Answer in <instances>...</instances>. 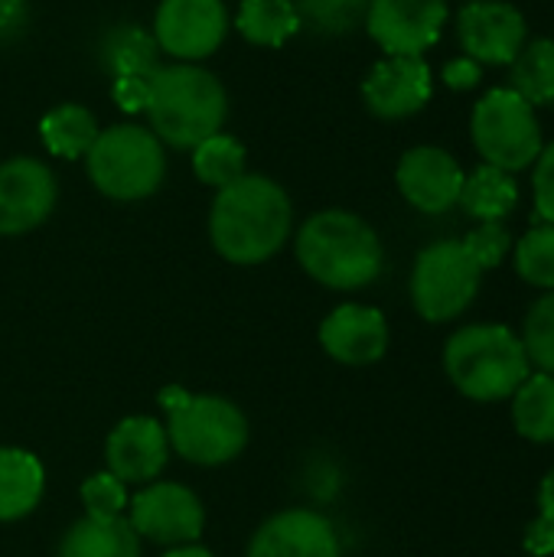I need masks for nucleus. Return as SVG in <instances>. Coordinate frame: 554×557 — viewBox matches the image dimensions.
I'll use <instances>...</instances> for the list:
<instances>
[{"mask_svg":"<svg viewBox=\"0 0 554 557\" xmlns=\"http://www.w3.org/2000/svg\"><path fill=\"white\" fill-rule=\"evenodd\" d=\"M532 189H535V219L554 225V144L542 147L535 160Z\"/></svg>","mask_w":554,"mask_h":557,"instance_id":"33","label":"nucleus"},{"mask_svg":"<svg viewBox=\"0 0 554 557\" xmlns=\"http://www.w3.org/2000/svg\"><path fill=\"white\" fill-rule=\"evenodd\" d=\"M137 539L157 545H193L202 535L206 512L193 490L180 483H150L131 503V519Z\"/></svg>","mask_w":554,"mask_h":557,"instance_id":"10","label":"nucleus"},{"mask_svg":"<svg viewBox=\"0 0 554 557\" xmlns=\"http://www.w3.org/2000/svg\"><path fill=\"white\" fill-rule=\"evenodd\" d=\"M539 509H542V519L539 522L554 535V470L542 480V486H539Z\"/></svg>","mask_w":554,"mask_h":557,"instance_id":"37","label":"nucleus"},{"mask_svg":"<svg viewBox=\"0 0 554 557\" xmlns=\"http://www.w3.org/2000/svg\"><path fill=\"white\" fill-rule=\"evenodd\" d=\"M98 121L88 108L82 104H59L52 111H46V117L39 121V140L49 153L62 157V160H78L91 150L95 137H98Z\"/></svg>","mask_w":554,"mask_h":557,"instance_id":"22","label":"nucleus"},{"mask_svg":"<svg viewBox=\"0 0 554 557\" xmlns=\"http://www.w3.org/2000/svg\"><path fill=\"white\" fill-rule=\"evenodd\" d=\"M248 557H340V535L327 516L313 509H287L255 532Z\"/></svg>","mask_w":554,"mask_h":557,"instance_id":"16","label":"nucleus"},{"mask_svg":"<svg viewBox=\"0 0 554 557\" xmlns=\"http://www.w3.org/2000/svg\"><path fill=\"white\" fill-rule=\"evenodd\" d=\"M82 503L91 519H118L127 509V493L124 483L111 473H95L82 486Z\"/></svg>","mask_w":554,"mask_h":557,"instance_id":"31","label":"nucleus"},{"mask_svg":"<svg viewBox=\"0 0 554 557\" xmlns=\"http://www.w3.org/2000/svg\"><path fill=\"white\" fill-rule=\"evenodd\" d=\"M193 173L199 183L212 189H225L245 176V147L232 134H212L199 147H193Z\"/></svg>","mask_w":554,"mask_h":557,"instance_id":"28","label":"nucleus"},{"mask_svg":"<svg viewBox=\"0 0 554 557\" xmlns=\"http://www.w3.org/2000/svg\"><path fill=\"white\" fill-rule=\"evenodd\" d=\"M464 245L473 255V261L483 271H490V268H500L503 264L506 251L513 248V238H509V232H506L503 222H480V228H473L464 238Z\"/></svg>","mask_w":554,"mask_h":557,"instance_id":"32","label":"nucleus"},{"mask_svg":"<svg viewBox=\"0 0 554 557\" xmlns=\"http://www.w3.org/2000/svg\"><path fill=\"white\" fill-rule=\"evenodd\" d=\"M366 108L382 121L418 114L431 101V69L421 55H385L362 82Z\"/></svg>","mask_w":554,"mask_h":557,"instance_id":"14","label":"nucleus"},{"mask_svg":"<svg viewBox=\"0 0 554 557\" xmlns=\"http://www.w3.org/2000/svg\"><path fill=\"white\" fill-rule=\"evenodd\" d=\"M167 557H212L206 548H199V545H180V548H173Z\"/></svg>","mask_w":554,"mask_h":557,"instance_id":"38","label":"nucleus"},{"mask_svg":"<svg viewBox=\"0 0 554 557\" xmlns=\"http://www.w3.org/2000/svg\"><path fill=\"white\" fill-rule=\"evenodd\" d=\"M519 202V186L513 180V173L496 170L490 163H483L480 170H473L464 180L460 189V206L467 215L480 219V222H500L506 219Z\"/></svg>","mask_w":554,"mask_h":557,"instance_id":"24","label":"nucleus"},{"mask_svg":"<svg viewBox=\"0 0 554 557\" xmlns=\"http://www.w3.org/2000/svg\"><path fill=\"white\" fill-rule=\"evenodd\" d=\"M447 23V0H369L366 29L385 55H421Z\"/></svg>","mask_w":554,"mask_h":557,"instance_id":"11","label":"nucleus"},{"mask_svg":"<svg viewBox=\"0 0 554 557\" xmlns=\"http://www.w3.org/2000/svg\"><path fill=\"white\" fill-rule=\"evenodd\" d=\"M480 277L483 268L473 261L464 242H434L415 261L411 304L428 323H447L473 304Z\"/></svg>","mask_w":554,"mask_h":557,"instance_id":"8","label":"nucleus"},{"mask_svg":"<svg viewBox=\"0 0 554 557\" xmlns=\"http://www.w3.org/2000/svg\"><path fill=\"white\" fill-rule=\"evenodd\" d=\"M108 473L121 483H150L160 476V470L170 460V441L167 428H160L157 418H124L104 444Z\"/></svg>","mask_w":554,"mask_h":557,"instance_id":"17","label":"nucleus"},{"mask_svg":"<svg viewBox=\"0 0 554 557\" xmlns=\"http://www.w3.org/2000/svg\"><path fill=\"white\" fill-rule=\"evenodd\" d=\"M42 463L16 447H0V522L29 516L42 499Z\"/></svg>","mask_w":554,"mask_h":557,"instance_id":"20","label":"nucleus"},{"mask_svg":"<svg viewBox=\"0 0 554 557\" xmlns=\"http://www.w3.org/2000/svg\"><path fill=\"white\" fill-rule=\"evenodd\" d=\"M56 176L36 157H10L0 163V235H26L56 209Z\"/></svg>","mask_w":554,"mask_h":557,"instance_id":"12","label":"nucleus"},{"mask_svg":"<svg viewBox=\"0 0 554 557\" xmlns=\"http://www.w3.org/2000/svg\"><path fill=\"white\" fill-rule=\"evenodd\" d=\"M513 424L526 441L554 444V375L532 372L513 395Z\"/></svg>","mask_w":554,"mask_h":557,"instance_id":"25","label":"nucleus"},{"mask_svg":"<svg viewBox=\"0 0 554 557\" xmlns=\"http://www.w3.org/2000/svg\"><path fill=\"white\" fill-rule=\"evenodd\" d=\"M300 29L320 39H340L366 26L369 0H291Z\"/></svg>","mask_w":554,"mask_h":557,"instance_id":"26","label":"nucleus"},{"mask_svg":"<svg viewBox=\"0 0 554 557\" xmlns=\"http://www.w3.org/2000/svg\"><path fill=\"white\" fill-rule=\"evenodd\" d=\"M167 408V441L170 447L199 467H219L235 460L248 444L245 414L216 395H189L180 385L160 392Z\"/></svg>","mask_w":554,"mask_h":557,"instance_id":"5","label":"nucleus"},{"mask_svg":"<svg viewBox=\"0 0 554 557\" xmlns=\"http://www.w3.org/2000/svg\"><path fill=\"white\" fill-rule=\"evenodd\" d=\"M26 20H29L26 0H0V42L16 39L26 29Z\"/></svg>","mask_w":554,"mask_h":557,"instance_id":"36","label":"nucleus"},{"mask_svg":"<svg viewBox=\"0 0 554 557\" xmlns=\"http://www.w3.org/2000/svg\"><path fill=\"white\" fill-rule=\"evenodd\" d=\"M464 3H477V0H464Z\"/></svg>","mask_w":554,"mask_h":557,"instance_id":"39","label":"nucleus"},{"mask_svg":"<svg viewBox=\"0 0 554 557\" xmlns=\"http://www.w3.org/2000/svg\"><path fill=\"white\" fill-rule=\"evenodd\" d=\"M144 114L163 147L193 150L225 127L229 91L219 75L196 62L157 65L147 75Z\"/></svg>","mask_w":554,"mask_h":557,"instance_id":"2","label":"nucleus"},{"mask_svg":"<svg viewBox=\"0 0 554 557\" xmlns=\"http://www.w3.org/2000/svg\"><path fill=\"white\" fill-rule=\"evenodd\" d=\"M444 369L470 401H506L532 375L522 339L503 323H473L444 346Z\"/></svg>","mask_w":554,"mask_h":557,"instance_id":"4","label":"nucleus"},{"mask_svg":"<svg viewBox=\"0 0 554 557\" xmlns=\"http://www.w3.org/2000/svg\"><path fill=\"white\" fill-rule=\"evenodd\" d=\"M59 557H140V539L124 516L118 519L85 516L65 532Z\"/></svg>","mask_w":554,"mask_h":557,"instance_id":"21","label":"nucleus"},{"mask_svg":"<svg viewBox=\"0 0 554 557\" xmlns=\"http://www.w3.org/2000/svg\"><path fill=\"white\" fill-rule=\"evenodd\" d=\"M516 271L526 284L554 290V225L542 222L519 238Z\"/></svg>","mask_w":554,"mask_h":557,"instance_id":"29","label":"nucleus"},{"mask_svg":"<svg viewBox=\"0 0 554 557\" xmlns=\"http://www.w3.org/2000/svg\"><path fill=\"white\" fill-rule=\"evenodd\" d=\"M300 268L323 287L359 290L382 274L385 251L376 228L346 209L310 215L294 242Z\"/></svg>","mask_w":554,"mask_h":557,"instance_id":"3","label":"nucleus"},{"mask_svg":"<svg viewBox=\"0 0 554 557\" xmlns=\"http://www.w3.org/2000/svg\"><path fill=\"white\" fill-rule=\"evenodd\" d=\"M98 62L111 78L150 75L160 65V46L150 29L137 23H114L98 39Z\"/></svg>","mask_w":554,"mask_h":557,"instance_id":"19","label":"nucleus"},{"mask_svg":"<svg viewBox=\"0 0 554 557\" xmlns=\"http://www.w3.org/2000/svg\"><path fill=\"white\" fill-rule=\"evenodd\" d=\"M457 36L464 52L480 65H513L526 46V16L506 0H477L460 10Z\"/></svg>","mask_w":554,"mask_h":557,"instance_id":"13","label":"nucleus"},{"mask_svg":"<svg viewBox=\"0 0 554 557\" xmlns=\"http://www.w3.org/2000/svg\"><path fill=\"white\" fill-rule=\"evenodd\" d=\"M294 228V206L271 176L245 173L219 189L209 212L212 248L232 264H261L274 258Z\"/></svg>","mask_w":554,"mask_h":557,"instance_id":"1","label":"nucleus"},{"mask_svg":"<svg viewBox=\"0 0 554 557\" xmlns=\"http://www.w3.org/2000/svg\"><path fill=\"white\" fill-rule=\"evenodd\" d=\"M522 346L529 362L539 366V372L554 375V290L532 304L522 330Z\"/></svg>","mask_w":554,"mask_h":557,"instance_id":"30","label":"nucleus"},{"mask_svg":"<svg viewBox=\"0 0 554 557\" xmlns=\"http://www.w3.org/2000/svg\"><path fill=\"white\" fill-rule=\"evenodd\" d=\"M111 98L124 114H144L147 104V75H121L111 82Z\"/></svg>","mask_w":554,"mask_h":557,"instance_id":"34","label":"nucleus"},{"mask_svg":"<svg viewBox=\"0 0 554 557\" xmlns=\"http://www.w3.org/2000/svg\"><path fill=\"white\" fill-rule=\"evenodd\" d=\"M320 343L343 366H369L389 349V323L376 307L343 304L323 320Z\"/></svg>","mask_w":554,"mask_h":557,"instance_id":"18","label":"nucleus"},{"mask_svg":"<svg viewBox=\"0 0 554 557\" xmlns=\"http://www.w3.org/2000/svg\"><path fill=\"white\" fill-rule=\"evenodd\" d=\"M225 0H160L153 13V39L176 62L209 59L229 33Z\"/></svg>","mask_w":554,"mask_h":557,"instance_id":"9","label":"nucleus"},{"mask_svg":"<svg viewBox=\"0 0 554 557\" xmlns=\"http://www.w3.org/2000/svg\"><path fill=\"white\" fill-rule=\"evenodd\" d=\"M464 170L460 163L441 150V147H411L395 170V183L402 196L428 215H441L460 202L464 189Z\"/></svg>","mask_w":554,"mask_h":557,"instance_id":"15","label":"nucleus"},{"mask_svg":"<svg viewBox=\"0 0 554 557\" xmlns=\"http://www.w3.org/2000/svg\"><path fill=\"white\" fill-rule=\"evenodd\" d=\"M470 134L483 163L506 173L532 166L545 147L535 108L513 88H493L477 101Z\"/></svg>","mask_w":554,"mask_h":557,"instance_id":"7","label":"nucleus"},{"mask_svg":"<svg viewBox=\"0 0 554 557\" xmlns=\"http://www.w3.org/2000/svg\"><path fill=\"white\" fill-rule=\"evenodd\" d=\"M513 91L532 108L554 101V39H532L513 59Z\"/></svg>","mask_w":554,"mask_h":557,"instance_id":"27","label":"nucleus"},{"mask_svg":"<svg viewBox=\"0 0 554 557\" xmlns=\"http://www.w3.org/2000/svg\"><path fill=\"white\" fill-rule=\"evenodd\" d=\"M91 186L114 202H137L160 189L167 176V153L157 134L144 124H111L98 131L85 153Z\"/></svg>","mask_w":554,"mask_h":557,"instance_id":"6","label":"nucleus"},{"mask_svg":"<svg viewBox=\"0 0 554 557\" xmlns=\"http://www.w3.org/2000/svg\"><path fill=\"white\" fill-rule=\"evenodd\" d=\"M444 82H447V88H454V91H467V88L480 85V62L470 59V55L447 62V65H444Z\"/></svg>","mask_w":554,"mask_h":557,"instance_id":"35","label":"nucleus"},{"mask_svg":"<svg viewBox=\"0 0 554 557\" xmlns=\"http://www.w3.org/2000/svg\"><path fill=\"white\" fill-rule=\"evenodd\" d=\"M235 29L251 46L278 49L300 33V20L291 0H242Z\"/></svg>","mask_w":554,"mask_h":557,"instance_id":"23","label":"nucleus"}]
</instances>
